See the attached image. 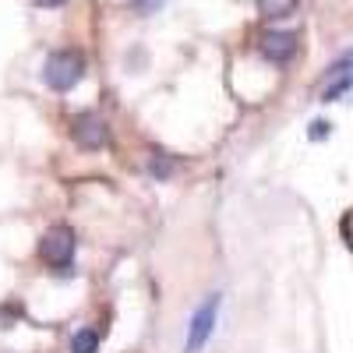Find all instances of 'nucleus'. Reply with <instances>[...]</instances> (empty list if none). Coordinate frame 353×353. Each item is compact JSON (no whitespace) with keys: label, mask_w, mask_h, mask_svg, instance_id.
<instances>
[{"label":"nucleus","mask_w":353,"mask_h":353,"mask_svg":"<svg viewBox=\"0 0 353 353\" xmlns=\"http://www.w3.org/2000/svg\"><path fill=\"white\" fill-rule=\"evenodd\" d=\"M85 74V57L78 50H57L50 53V61L43 68V78L50 88H57V92H68V88H74Z\"/></svg>","instance_id":"nucleus-1"},{"label":"nucleus","mask_w":353,"mask_h":353,"mask_svg":"<svg viewBox=\"0 0 353 353\" xmlns=\"http://www.w3.org/2000/svg\"><path fill=\"white\" fill-rule=\"evenodd\" d=\"M74 248H78L74 230H68V226H53L50 233H43V241H39V254H43V261H46V265H53V269L61 272V276H68V272H71Z\"/></svg>","instance_id":"nucleus-2"},{"label":"nucleus","mask_w":353,"mask_h":353,"mask_svg":"<svg viewBox=\"0 0 353 353\" xmlns=\"http://www.w3.org/2000/svg\"><path fill=\"white\" fill-rule=\"evenodd\" d=\"M216 311H219V297L212 293V297L205 301V304L194 311V318H191V329H188V353H198L205 343H209V336H212V329H216Z\"/></svg>","instance_id":"nucleus-3"},{"label":"nucleus","mask_w":353,"mask_h":353,"mask_svg":"<svg viewBox=\"0 0 353 353\" xmlns=\"http://www.w3.org/2000/svg\"><path fill=\"white\" fill-rule=\"evenodd\" d=\"M71 131H74V141L81 145V149H103V145L110 141V131L96 113H78Z\"/></svg>","instance_id":"nucleus-4"},{"label":"nucleus","mask_w":353,"mask_h":353,"mask_svg":"<svg viewBox=\"0 0 353 353\" xmlns=\"http://www.w3.org/2000/svg\"><path fill=\"white\" fill-rule=\"evenodd\" d=\"M261 53H265V61H272V64H286L290 57L297 53V36L293 32H265Z\"/></svg>","instance_id":"nucleus-5"},{"label":"nucleus","mask_w":353,"mask_h":353,"mask_svg":"<svg viewBox=\"0 0 353 353\" xmlns=\"http://www.w3.org/2000/svg\"><path fill=\"white\" fill-rule=\"evenodd\" d=\"M258 11L265 18H290L297 11V0H258Z\"/></svg>","instance_id":"nucleus-6"},{"label":"nucleus","mask_w":353,"mask_h":353,"mask_svg":"<svg viewBox=\"0 0 353 353\" xmlns=\"http://www.w3.org/2000/svg\"><path fill=\"white\" fill-rule=\"evenodd\" d=\"M99 350V332L96 329H78L71 336V353H96Z\"/></svg>","instance_id":"nucleus-7"},{"label":"nucleus","mask_w":353,"mask_h":353,"mask_svg":"<svg viewBox=\"0 0 353 353\" xmlns=\"http://www.w3.org/2000/svg\"><path fill=\"white\" fill-rule=\"evenodd\" d=\"M339 74H353V50H350V53H343L339 61L332 64V78H339Z\"/></svg>","instance_id":"nucleus-8"},{"label":"nucleus","mask_w":353,"mask_h":353,"mask_svg":"<svg viewBox=\"0 0 353 353\" xmlns=\"http://www.w3.org/2000/svg\"><path fill=\"white\" fill-rule=\"evenodd\" d=\"M329 131H332V124H329V121H314V124H311V141L329 138Z\"/></svg>","instance_id":"nucleus-9"},{"label":"nucleus","mask_w":353,"mask_h":353,"mask_svg":"<svg viewBox=\"0 0 353 353\" xmlns=\"http://www.w3.org/2000/svg\"><path fill=\"white\" fill-rule=\"evenodd\" d=\"M131 4H134L141 14H156V11L163 8V0H131Z\"/></svg>","instance_id":"nucleus-10"},{"label":"nucleus","mask_w":353,"mask_h":353,"mask_svg":"<svg viewBox=\"0 0 353 353\" xmlns=\"http://www.w3.org/2000/svg\"><path fill=\"white\" fill-rule=\"evenodd\" d=\"M36 4H43V8H61L64 0H36Z\"/></svg>","instance_id":"nucleus-11"}]
</instances>
